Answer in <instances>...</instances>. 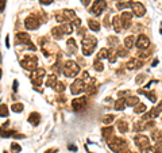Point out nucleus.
<instances>
[{"label": "nucleus", "mask_w": 162, "mask_h": 153, "mask_svg": "<svg viewBox=\"0 0 162 153\" xmlns=\"http://www.w3.org/2000/svg\"><path fill=\"white\" fill-rule=\"evenodd\" d=\"M97 46V39L92 35H85L81 42V48H83V53L85 56H91L93 53V50Z\"/></svg>", "instance_id": "f257e3e1"}, {"label": "nucleus", "mask_w": 162, "mask_h": 153, "mask_svg": "<svg viewBox=\"0 0 162 153\" xmlns=\"http://www.w3.org/2000/svg\"><path fill=\"white\" fill-rule=\"evenodd\" d=\"M62 72H64V75L66 77H76L80 72V67L77 65V62L69 60L65 62L64 68H62Z\"/></svg>", "instance_id": "f03ea898"}, {"label": "nucleus", "mask_w": 162, "mask_h": 153, "mask_svg": "<svg viewBox=\"0 0 162 153\" xmlns=\"http://www.w3.org/2000/svg\"><path fill=\"white\" fill-rule=\"evenodd\" d=\"M126 145H127V142H126L123 138L114 137L112 140H108V146L115 153H122V150L126 148Z\"/></svg>", "instance_id": "7ed1b4c3"}, {"label": "nucleus", "mask_w": 162, "mask_h": 153, "mask_svg": "<svg viewBox=\"0 0 162 153\" xmlns=\"http://www.w3.org/2000/svg\"><path fill=\"white\" fill-rule=\"evenodd\" d=\"M20 65L27 70L37 69V68H38V57H37V56H32V54L26 56V57L20 61Z\"/></svg>", "instance_id": "20e7f679"}, {"label": "nucleus", "mask_w": 162, "mask_h": 153, "mask_svg": "<svg viewBox=\"0 0 162 153\" xmlns=\"http://www.w3.org/2000/svg\"><path fill=\"white\" fill-rule=\"evenodd\" d=\"M45 75H46V70H45L43 68H37V69L32 70L31 81H32V84H34V87H39V86H41Z\"/></svg>", "instance_id": "39448f33"}, {"label": "nucleus", "mask_w": 162, "mask_h": 153, "mask_svg": "<svg viewBox=\"0 0 162 153\" xmlns=\"http://www.w3.org/2000/svg\"><path fill=\"white\" fill-rule=\"evenodd\" d=\"M134 144L138 146V149L140 150H146L147 148L150 146V141H149V137L143 136V134H138L134 137Z\"/></svg>", "instance_id": "423d86ee"}, {"label": "nucleus", "mask_w": 162, "mask_h": 153, "mask_svg": "<svg viewBox=\"0 0 162 153\" xmlns=\"http://www.w3.org/2000/svg\"><path fill=\"white\" fill-rule=\"evenodd\" d=\"M85 87L86 86L83 79H76L73 83H72V86H70V92L73 94V95H78V94L85 91Z\"/></svg>", "instance_id": "0eeeda50"}, {"label": "nucleus", "mask_w": 162, "mask_h": 153, "mask_svg": "<svg viewBox=\"0 0 162 153\" xmlns=\"http://www.w3.org/2000/svg\"><path fill=\"white\" fill-rule=\"evenodd\" d=\"M105 7H107L105 0H96L95 3H93V6H92V10H91V12H92L93 15L99 16V15H102V12L105 10Z\"/></svg>", "instance_id": "6e6552de"}, {"label": "nucleus", "mask_w": 162, "mask_h": 153, "mask_svg": "<svg viewBox=\"0 0 162 153\" xmlns=\"http://www.w3.org/2000/svg\"><path fill=\"white\" fill-rule=\"evenodd\" d=\"M24 26H26V29L27 30H35V29H38L39 27V22L35 16L31 15V16H27V18H26Z\"/></svg>", "instance_id": "1a4fd4ad"}, {"label": "nucleus", "mask_w": 162, "mask_h": 153, "mask_svg": "<svg viewBox=\"0 0 162 153\" xmlns=\"http://www.w3.org/2000/svg\"><path fill=\"white\" fill-rule=\"evenodd\" d=\"M149 46H150V39L147 38L146 35L140 34L137 39V48L140 49V50H146Z\"/></svg>", "instance_id": "9d476101"}, {"label": "nucleus", "mask_w": 162, "mask_h": 153, "mask_svg": "<svg viewBox=\"0 0 162 153\" xmlns=\"http://www.w3.org/2000/svg\"><path fill=\"white\" fill-rule=\"evenodd\" d=\"M131 8H132V14H134V15L139 16V18L146 14V7L143 6L142 3H139V1H137V3H132Z\"/></svg>", "instance_id": "9b49d317"}, {"label": "nucleus", "mask_w": 162, "mask_h": 153, "mask_svg": "<svg viewBox=\"0 0 162 153\" xmlns=\"http://www.w3.org/2000/svg\"><path fill=\"white\" fill-rule=\"evenodd\" d=\"M86 106V98H76L72 100V107H73V110H76V111H80L81 109H84Z\"/></svg>", "instance_id": "f8f14e48"}, {"label": "nucleus", "mask_w": 162, "mask_h": 153, "mask_svg": "<svg viewBox=\"0 0 162 153\" xmlns=\"http://www.w3.org/2000/svg\"><path fill=\"white\" fill-rule=\"evenodd\" d=\"M159 110H158V107H156V109H151L150 111H147L146 114L143 115V118H142V121H145V122H147V121H153V119H156L157 117L159 115Z\"/></svg>", "instance_id": "ddd939ff"}, {"label": "nucleus", "mask_w": 162, "mask_h": 153, "mask_svg": "<svg viewBox=\"0 0 162 153\" xmlns=\"http://www.w3.org/2000/svg\"><path fill=\"white\" fill-rule=\"evenodd\" d=\"M15 41L16 44H27V42L30 41V34L29 33H18V34L15 35Z\"/></svg>", "instance_id": "4468645a"}, {"label": "nucleus", "mask_w": 162, "mask_h": 153, "mask_svg": "<svg viewBox=\"0 0 162 153\" xmlns=\"http://www.w3.org/2000/svg\"><path fill=\"white\" fill-rule=\"evenodd\" d=\"M51 35H53L55 39H62L65 33H64V30H62L61 26H57V27H53V29H51Z\"/></svg>", "instance_id": "2eb2a0df"}, {"label": "nucleus", "mask_w": 162, "mask_h": 153, "mask_svg": "<svg viewBox=\"0 0 162 153\" xmlns=\"http://www.w3.org/2000/svg\"><path fill=\"white\" fill-rule=\"evenodd\" d=\"M112 26H114V30L116 33H120L123 30V23H122L120 16H114L112 19Z\"/></svg>", "instance_id": "dca6fc26"}, {"label": "nucleus", "mask_w": 162, "mask_h": 153, "mask_svg": "<svg viewBox=\"0 0 162 153\" xmlns=\"http://www.w3.org/2000/svg\"><path fill=\"white\" fill-rule=\"evenodd\" d=\"M127 69H139V68H142L143 67V62L142 61H138V60H135V58H132V60H130L127 62Z\"/></svg>", "instance_id": "f3484780"}, {"label": "nucleus", "mask_w": 162, "mask_h": 153, "mask_svg": "<svg viewBox=\"0 0 162 153\" xmlns=\"http://www.w3.org/2000/svg\"><path fill=\"white\" fill-rule=\"evenodd\" d=\"M102 136L103 138H104L105 141L111 140V137L114 136V128H111V126H108V128H104L102 130Z\"/></svg>", "instance_id": "a211bd4d"}, {"label": "nucleus", "mask_w": 162, "mask_h": 153, "mask_svg": "<svg viewBox=\"0 0 162 153\" xmlns=\"http://www.w3.org/2000/svg\"><path fill=\"white\" fill-rule=\"evenodd\" d=\"M62 15H64V18L68 20V22H73V20L77 18L73 10H64L62 11Z\"/></svg>", "instance_id": "6ab92c4d"}, {"label": "nucleus", "mask_w": 162, "mask_h": 153, "mask_svg": "<svg viewBox=\"0 0 162 153\" xmlns=\"http://www.w3.org/2000/svg\"><path fill=\"white\" fill-rule=\"evenodd\" d=\"M124 103H126V106L134 107V106H137L139 103V98L138 96H127V98L124 99Z\"/></svg>", "instance_id": "aec40b11"}, {"label": "nucleus", "mask_w": 162, "mask_h": 153, "mask_svg": "<svg viewBox=\"0 0 162 153\" xmlns=\"http://www.w3.org/2000/svg\"><path fill=\"white\" fill-rule=\"evenodd\" d=\"M39 119H41V115L38 112H31L29 115V122L32 125V126H37L39 123Z\"/></svg>", "instance_id": "412c9836"}, {"label": "nucleus", "mask_w": 162, "mask_h": 153, "mask_svg": "<svg viewBox=\"0 0 162 153\" xmlns=\"http://www.w3.org/2000/svg\"><path fill=\"white\" fill-rule=\"evenodd\" d=\"M151 137L158 145H162V131L161 130H154L151 134Z\"/></svg>", "instance_id": "4be33fe9"}, {"label": "nucleus", "mask_w": 162, "mask_h": 153, "mask_svg": "<svg viewBox=\"0 0 162 153\" xmlns=\"http://www.w3.org/2000/svg\"><path fill=\"white\" fill-rule=\"evenodd\" d=\"M68 50L70 51V53H76L77 51V45H76V41H74L73 38H70L68 39Z\"/></svg>", "instance_id": "5701e85b"}, {"label": "nucleus", "mask_w": 162, "mask_h": 153, "mask_svg": "<svg viewBox=\"0 0 162 153\" xmlns=\"http://www.w3.org/2000/svg\"><path fill=\"white\" fill-rule=\"evenodd\" d=\"M88 26H89V29L93 30V31H99V30H100V23H99L97 20H95V19H89L88 20Z\"/></svg>", "instance_id": "b1692460"}, {"label": "nucleus", "mask_w": 162, "mask_h": 153, "mask_svg": "<svg viewBox=\"0 0 162 153\" xmlns=\"http://www.w3.org/2000/svg\"><path fill=\"white\" fill-rule=\"evenodd\" d=\"M145 153H162V145L156 144L154 146H149Z\"/></svg>", "instance_id": "393cba45"}, {"label": "nucleus", "mask_w": 162, "mask_h": 153, "mask_svg": "<svg viewBox=\"0 0 162 153\" xmlns=\"http://www.w3.org/2000/svg\"><path fill=\"white\" fill-rule=\"evenodd\" d=\"M55 83H57V76H55V75H50V76H48V79H46V87H53L54 88Z\"/></svg>", "instance_id": "a878e982"}, {"label": "nucleus", "mask_w": 162, "mask_h": 153, "mask_svg": "<svg viewBox=\"0 0 162 153\" xmlns=\"http://www.w3.org/2000/svg\"><path fill=\"white\" fill-rule=\"evenodd\" d=\"M145 123H146L145 121L135 122V123H134V131H142V130H146V126H145Z\"/></svg>", "instance_id": "bb28decb"}, {"label": "nucleus", "mask_w": 162, "mask_h": 153, "mask_svg": "<svg viewBox=\"0 0 162 153\" xmlns=\"http://www.w3.org/2000/svg\"><path fill=\"white\" fill-rule=\"evenodd\" d=\"M118 130L120 131V133H126V131H128V125L126 121H119L118 122Z\"/></svg>", "instance_id": "cd10ccee"}, {"label": "nucleus", "mask_w": 162, "mask_h": 153, "mask_svg": "<svg viewBox=\"0 0 162 153\" xmlns=\"http://www.w3.org/2000/svg\"><path fill=\"white\" fill-rule=\"evenodd\" d=\"M132 12H127V11H124L123 14L120 15V19H122V23L124 22H131V19H132Z\"/></svg>", "instance_id": "c85d7f7f"}, {"label": "nucleus", "mask_w": 162, "mask_h": 153, "mask_svg": "<svg viewBox=\"0 0 162 153\" xmlns=\"http://www.w3.org/2000/svg\"><path fill=\"white\" fill-rule=\"evenodd\" d=\"M61 27H62V30H64L65 34H70V33L73 31V26H72V23L70 22H65L61 25Z\"/></svg>", "instance_id": "c756f323"}, {"label": "nucleus", "mask_w": 162, "mask_h": 153, "mask_svg": "<svg viewBox=\"0 0 162 153\" xmlns=\"http://www.w3.org/2000/svg\"><path fill=\"white\" fill-rule=\"evenodd\" d=\"M134 44H135V38H134L132 35H130V37H127V38L124 39V46H126V49H131L134 46Z\"/></svg>", "instance_id": "7c9ffc66"}, {"label": "nucleus", "mask_w": 162, "mask_h": 153, "mask_svg": "<svg viewBox=\"0 0 162 153\" xmlns=\"http://www.w3.org/2000/svg\"><path fill=\"white\" fill-rule=\"evenodd\" d=\"M108 60H109V62L111 64H114L115 61H116V58H118V54H116V51L114 50V49H111V50H108Z\"/></svg>", "instance_id": "2f4dec72"}, {"label": "nucleus", "mask_w": 162, "mask_h": 153, "mask_svg": "<svg viewBox=\"0 0 162 153\" xmlns=\"http://www.w3.org/2000/svg\"><path fill=\"white\" fill-rule=\"evenodd\" d=\"M135 109H134V111L137 112V114H142V112H145L146 111V104H143V103H138L137 106H134Z\"/></svg>", "instance_id": "473e14b6"}, {"label": "nucleus", "mask_w": 162, "mask_h": 153, "mask_svg": "<svg viewBox=\"0 0 162 153\" xmlns=\"http://www.w3.org/2000/svg\"><path fill=\"white\" fill-rule=\"evenodd\" d=\"M124 107H126L124 99H118V100L115 102V109L118 110V111H122V110H124Z\"/></svg>", "instance_id": "72a5a7b5"}, {"label": "nucleus", "mask_w": 162, "mask_h": 153, "mask_svg": "<svg viewBox=\"0 0 162 153\" xmlns=\"http://www.w3.org/2000/svg\"><path fill=\"white\" fill-rule=\"evenodd\" d=\"M139 94H145V95H146L147 98H149L153 103H156V102H157V96H156V94H154V92H146V91H143V89H140V91H139Z\"/></svg>", "instance_id": "f704fd0d"}, {"label": "nucleus", "mask_w": 162, "mask_h": 153, "mask_svg": "<svg viewBox=\"0 0 162 153\" xmlns=\"http://www.w3.org/2000/svg\"><path fill=\"white\" fill-rule=\"evenodd\" d=\"M93 68H95L97 72H102V70L104 69V65H103V62L99 60V58H96L95 62H93Z\"/></svg>", "instance_id": "c9c22d12"}, {"label": "nucleus", "mask_w": 162, "mask_h": 153, "mask_svg": "<svg viewBox=\"0 0 162 153\" xmlns=\"http://www.w3.org/2000/svg\"><path fill=\"white\" fill-rule=\"evenodd\" d=\"M23 109H24V107H23L22 103H14V104L11 106V110H12L14 112H22Z\"/></svg>", "instance_id": "e433bc0d"}, {"label": "nucleus", "mask_w": 162, "mask_h": 153, "mask_svg": "<svg viewBox=\"0 0 162 153\" xmlns=\"http://www.w3.org/2000/svg\"><path fill=\"white\" fill-rule=\"evenodd\" d=\"M8 107H7L6 104H0V117H3V118H6V117H8Z\"/></svg>", "instance_id": "4c0bfd02"}, {"label": "nucleus", "mask_w": 162, "mask_h": 153, "mask_svg": "<svg viewBox=\"0 0 162 153\" xmlns=\"http://www.w3.org/2000/svg\"><path fill=\"white\" fill-rule=\"evenodd\" d=\"M54 89H55L57 92H64L65 91V84L62 83V81H58L57 80V83H55V86H54Z\"/></svg>", "instance_id": "58836bf2"}, {"label": "nucleus", "mask_w": 162, "mask_h": 153, "mask_svg": "<svg viewBox=\"0 0 162 153\" xmlns=\"http://www.w3.org/2000/svg\"><path fill=\"white\" fill-rule=\"evenodd\" d=\"M108 57V49H100L97 53V58L99 60H103V58Z\"/></svg>", "instance_id": "ea45409f"}, {"label": "nucleus", "mask_w": 162, "mask_h": 153, "mask_svg": "<svg viewBox=\"0 0 162 153\" xmlns=\"http://www.w3.org/2000/svg\"><path fill=\"white\" fill-rule=\"evenodd\" d=\"M15 134V130H7V131H4L3 129H0V137H11V136H14Z\"/></svg>", "instance_id": "a19ab883"}, {"label": "nucleus", "mask_w": 162, "mask_h": 153, "mask_svg": "<svg viewBox=\"0 0 162 153\" xmlns=\"http://www.w3.org/2000/svg\"><path fill=\"white\" fill-rule=\"evenodd\" d=\"M132 6V1H123V3H118V8L119 10H123V8H128V7Z\"/></svg>", "instance_id": "79ce46f5"}, {"label": "nucleus", "mask_w": 162, "mask_h": 153, "mask_svg": "<svg viewBox=\"0 0 162 153\" xmlns=\"http://www.w3.org/2000/svg\"><path fill=\"white\" fill-rule=\"evenodd\" d=\"M11 150H12V153H19L20 150H22V146H20L19 144L12 142L11 144Z\"/></svg>", "instance_id": "37998d69"}, {"label": "nucleus", "mask_w": 162, "mask_h": 153, "mask_svg": "<svg viewBox=\"0 0 162 153\" xmlns=\"http://www.w3.org/2000/svg\"><path fill=\"white\" fill-rule=\"evenodd\" d=\"M114 119H115L114 115H105L104 118H103V122H104L105 125H109L111 122H114Z\"/></svg>", "instance_id": "c03bdc74"}, {"label": "nucleus", "mask_w": 162, "mask_h": 153, "mask_svg": "<svg viewBox=\"0 0 162 153\" xmlns=\"http://www.w3.org/2000/svg\"><path fill=\"white\" fill-rule=\"evenodd\" d=\"M116 54H118V56H120V57H126V56L128 54V51H127V49H124V48H119V50L116 51Z\"/></svg>", "instance_id": "a18cd8bd"}, {"label": "nucleus", "mask_w": 162, "mask_h": 153, "mask_svg": "<svg viewBox=\"0 0 162 153\" xmlns=\"http://www.w3.org/2000/svg\"><path fill=\"white\" fill-rule=\"evenodd\" d=\"M108 42H109V45H111V46H114V45H116L118 44V38H116V37H108Z\"/></svg>", "instance_id": "49530a36"}, {"label": "nucleus", "mask_w": 162, "mask_h": 153, "mask_svg": "<svg viewBox=\"0 0 162 153\" xmlns=\"http://www.w3.org/2000/svg\"><path fill=\"white\" fill-rule=\"evenodd\" d=\"M55 19H57V22H60L61 25H62V23H65V22H68V20L64 18V15H57V16H55Z\"/></svg>", "instance_id": "de8ad7c7"}, {"label": "nucleus", "mask_w": 162, "mask_h": 153, "mask_svg": "<svg viewBox=\"0 0 162 153\" xmlns=\"http://www.w3.org/2000/svg\"><path fill=\"white\" fill-rule=\"evenodd\" d=\"M145 77H146V75H139V76L137 77V80H135V83H137V84H140L143 80H145Z\"/></svg>", "instance_id": "09e8293b"}, {"label": "nucleus", "mask_w": 162, "mask_h": 153, "mask_svg": "<svg viewBox=\"0 0 162 153\" xmlns=\"http://www.w3.org/2000/svg\"><path fill=\"white\" fill-rule=\"evenodd\" d=\"M6 8V0H0V12H3Z\"/></svg>", "instance_id": "8fccbe9b"}, {"label": "nucleus", "mask_w": 162, "mask_h": 153, "mask_svg": "<svg viewBox=\"0 0 162 153\" xmlns=\"http://www.w3.org/2000/svg\"><path fill=\"white\" fill-rule=\"evenodd\" d=\"M39 3L43 4V6H49V4L53 3V0H39Z\"/></svg>", "instance_id": "3c124183"}, {"label": "nucleus", "mask_w": 162, "mask_h": 153, "mask_svg": "<svg viewBox=\"0 0 162 153\" xmlns=\"http://www.w3.org/2000/svg\"><path fill=\"white\" fill-rule=\"evenodd\" d=\"M18 86H19V83L16 80H14V91H18Z\"/></svg>", "instance_id": "603ef678"}, {"label": "nucleus", "mask_w": 162, "mask_h": 153, "mask_svg": "<svg viewBox=\"0 0 162 153\" xmlns=\"http://www.w3.org/2000/svg\"><path fill=\"white\" fill-rule=\"evenodd\" d=\"M81 3H83L85 7H88V6H89V3H91V0H81Z\"/></svg>", "instance_id": "864d4df0"}, {"label": "nucleus", "mask_w": 162, "mask_h": 153, "mask_svg": "<svg viewBox=\"0 0 162 153\" xmlns=\"http://www.w3.org/2000/svg\"><path fill=\"white\" fill-rule=\"evenodd\" d=\"M68 148H69L70 150H73V152H76V150H77V148L74 146V145H69V146H68Z\"/></svg>", "instance_id": "5fc2aeb1"}, {"label": "nucleus", "mask_w": 162, "mask_h": 153, "mask_svg": "<svg viewBox=\"0 0 162 153\" xmlns=\"http://www.w3.org/2000/svg\"><path fill=\"white\" fill-rule=\"evenodd\" d=\"M128 94V91H120V92H119V96H123V95H127Z\"/></svg>", "instance_id": "6e6d98bb"}, {"label": "nucleus", "mask_w": 162, "mask_h": 153, "mask_svg": "<svg viewBox=\"0 0 162 153\" xmlns=\"http://www.w3.org/2000/svg\"><path fill=\"white\" fill-rule=\"evenodd\" d=\"M149 54H146V53H139V57L140 58H145V57H147Z\"/></svg>", "instance_id": "4d7b16f0"}, {"label": "nucleus", "mask_w": 162, "mask_h": 153, "mask_svg": "<svg viewBox=\"0 0 162 153\" xmlns=\"http://www.w3.org/2000/svg\"><path fill=\"white\" fill-rule=\"evenodd\" d=\"M57 152V149H49V150H46V153H55Z\"/></svg>", "instance_id": "13d9d810"}, {"label": "nucleus", "mask_w": 162, "mask_h": 153, "mask_svg": "<svg viewBox=\"0 0 162 153\" xmlns=\"http://www.w3.org/2000/svg\"><path fill=\"white\" fill-rule=\"evenodd\" d=\"M88 73H86V72H84V73H83V80H85V79H88Z\"/></svg>", "instance_id": "bf43d9fd"}, {"label": "nucleus", "mask_w": 162, "mask_h": 153, "mask_svg": "<svg viewBox=\"0 0 162 153\" xmlns=\"http://www.w3.org/2000/svg\"><path fill=\"white\" fill-rule=\"evenodd\" d=\"M8 39H10V38H8V35H7V38H6V46H7V48H10V44H8Z\"/></svg>", "instance_id": "052dcab7"}, {"label": "nucleus", "mask_w": 162, "mask_h": 153, "mask_svg": "<svg viewBox=\"0 0 162 153\" xmlns=\"http://www.w3.org/2000/svg\"><path fill=\"white\" fill-rule=\"evenodd\" d=\"M158 65V60H154L153 61V67H157Z\"/></svg>", "instance_id": "680f3d73"}, {"label": "nucleus", "mask_w": 162, "mask_h": 153, "mask_svg": "<svg viewBox=\"0 0 162 153\" xmlns=\"http://www.w3.org/2000/svg\"><path fill=\"white\" fill-rule=\"evenodd\" d=\"M1 73H3V72H1V70H0V77H1Z\"/></svg>", "instance_id": "e2e57ef3"}, {"label": "nucleus", "mask_w": 162, "mask_h": 153, "mask_svg": "<svg viewBox=\"0 0 162 153\" xmlns=\"http://www.w3.org/2000/svg\"><path fill=\"white\" fill-rule=\"evenodd\" d=\"M122 153H131V152H122Z\"/></svg>", "instance_id": "0e129e2a"}, {"label": "nucleus", "mask_w": 162, "mask_h": 153, "mask_svg": "<svg viewBox=\"0 0 162 153\" xmlns=\"http://www.w3.org/2000/svg\"><path fill=\"white\" fill-rule=\"evenodd\" d=\"M161 34H162V29H161Z\"/></svg>", "instance_id": "69168bd1"}, {"label": "nucleus", "mask_w": 162, "mask_h": 153, "mask_svg": "<svg viewBox=\"0 0 162 153\" xmlns=\"http://www.w3.org/2000/svg\"><path fill=\"white\" fill-rule=\"evenodd\" d=\"M0 61H1V57H0Z\"/></svg>", "instance_id": "338daca9"}, {"label": "nucleus", "mask_w": 162, "mask_h": 153, "mask_svg": "<svg viewBox=\"0 0 162 153\" xmlns=\"http://www.w3.org/2000/svg\"><path fill=\"white\" fill-rule=\"evenodd\" d=\"M131 153H135V152H131Z\"/></svg>", "instance_id": "774afa93"}]
</instances>
